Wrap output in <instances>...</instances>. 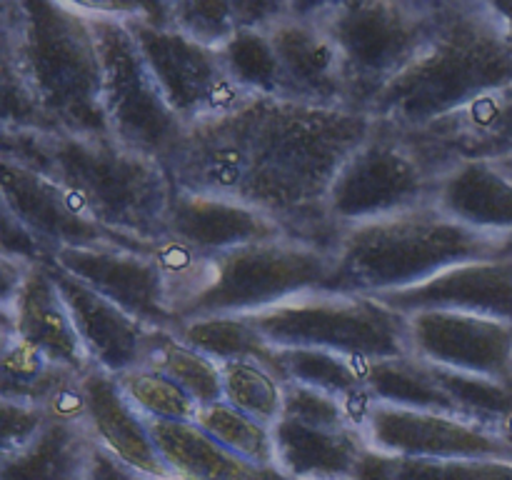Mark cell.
<instances>
[{"instance_id": "cell-1", "label": "cell", "mask_w": 512, "mask_h": 480, "mask_svg": "<svg viewBox=\"0 0 512 480\" xmlns=\"http://www.w3.org/2000/svg\"><path fill=\"white\" fill-rule=\"evenodd\" d=\"M373 125L358 110L248 95L190 123L163 165L178 190L253 205L290 238L333 253L343 233L328 215V193Z\"/></svg>"}, {"instance_id": "cell-2", "label": "cell", "mask_w": 512, "mask_h": 480, "mask_svg": "<svg viewBox=\"0 0 512 480\" xmlns=\"http://www.w3.org/2000/svg\"><path fill=\"white\" fill-rule=\"evenodd\" d=\"M512 85L503 15L485 0H438L423 48L370 105L380 125L418 133L490 90Z\"/></svg>"}, {"instance_id": "cell-3", "label": "cell", "mask_w": 512, "mask_h": 480, "mask_svg": "<svg viewBox=\"0 0 512 480\" xmlns=\"http://www.w3.org/2000/svg\"><path fill=\"white\" fill-rule=\"evenodd\" d=\"M0 38V80L28 95L45 130L110 135L98 40L80 3L5 0Z\"/></svg>"}, {"instance_id": "cell-4", "label": "cell", "mask_w": 512, "mask_h": 480, "mask_svg": "<svg viewBox=\"0 0 512 480\" xmlns=\"http://www.w3.org/2000/svg\"><path fill=\"white\" fill-rule=\"evenodd\" d=\"M0 155L58 180L105 228L148 245L165 240L173 180L160 160L113 135L3 128Z\"/></svg>"}, {"instance_id": "cell-5", "label": "cell", "mask_w": 512, "mask_h": 480, "mask_svg": "<svg viewBox=\"0 0 512 480\" xmlns=\"http://www.w3.org/2000/svg\"><path fill=\"white\" fill-rule=\"evenodd\" d=\"M175 325L218 315H250L308 290H328L333 253L298 238L200 253L173 238L155 245Z\"/></svg>"}, {"instance_id": "cell-6", "label": "cell", "mask_w": 512, "mask_h": 480, "mask_svg": "<svg viewBox=\"0 0 512 480\" xmlns=\"http://www.w3.org/2000/svg\"><path fill=\"white\" fill-rule=\"evenodd\" d=\"M512 255V238L488 235L435 205L343 230L328 290L383 295L415 288L455 265Z\"/></svg>"}, {"instance_id": "cell-7", "label": "cell", "mask_w": 512, "mask_h": 480, "mask_svg": "<svg viewBox=\"0 0 512 480\" xmlns=\"http://www.w3.org/2000/svg\"><path fill=\"white\" fill-rule=\"evenodd\" d=\"M245 318L275 348H318L355 360L410 355L408 315L375 295L308 290Z\"/></svg>"}, {"instance_id": "cell-8", "label": "cell", "mask_w": 512, "mask_h": 480, "mask_svg": "<svg viewBox=\"0 0 512 480\" xmlns=\"http://www.w3.org/2000/svg\"><path fill=\"white\" fill-rule=\"evenodd\" d=\"M98 40L103 100L110 135L125 148L163 163L188 125L175 115L145 63L143 50L120 18V3H80Z\"/></svg>"}, {"instance_id": "cell-9", "label": "cell", "mask_w": 512, "mask_h": 480, "mask_svg": "<svg viewBox=\"0 0 512 480\" xmlns=\"http://www.w3.org/2000/svg\"><path fill=\"white\" fill-rule=\"evenodd\" d=\"M438 0L323 3V20L343 50L350 105L368 113L380 90L418 55L433 28Z\"/></svg>"}, {"instance_id": "cell-10", "label": "cell", "mask_w": 512, "mask_h": 480, "mask_svg": "<svg viewBox=\"0 0 512 480\" xmlns=\"http://www.w3.org/2000/svg\"><path fill=\"white\" fill-rule=\"evenodd\" d=\"M440 175L400 130L375 123L328 193V215L343 230L435 205Z\"/></svg>"}, {"instance_id": "cell-11", "label": "cell", "mask_w": 512, "mask_h": 480, "mask_svg": "<svg viewBox=\"0 0 512 480\" xmlns=\"http://www.w3.org/2000/svg\"><path fill=\"white\" fill-rule=\"evenodd\" d=\"M120 18L143 50L168 105L185 125L233 110L248 95H255L233 83L220 50L195 43L173 25L138 18L135 3H120Z\"/></svg>"}, {"instance_id": "cell-12", "label": "cell", "mask_w": 512, "mask_h": 480, "mask_svg": "<svg viewBox=\"0 0 512 480\" xmlns=\"http://www.w3.org/2000/svg\"><path fill=\"white\" fill-rule=\"evenodd\" d=\"M0 188L3 208L13 213L53 253V258L65 248H128L153 255L155 245L105 228L65 185L38 170L3 158Z\"/></svg>"}, {"instance_id": "cell-13", "label": "cell", "mask_w": 512, "mask_h": 480, "mask_svg": "<svg viewBox=\"0 0 512 480\" xmlns=\"http://www.w3.org/2000/svg\"><path fill=\"white\" fill-rule=\"evenodd\" d=\"M365 443L385 455L433 460H510L512 448L475 420L455 413L375 403L365 420Z\"/></svg>"}, {"instance_id": "cell-14", "label": "cell", "mask_w": 512, "mask_h": 480, "mask_svg": "<svg viewBox=\"0 0 512 480\" xmlns=\"http://www.w3.org/2000/svg\"><path fill=\"white\" fill-rule=\"evenodd\" d=\"M268 35L288 78L290 98L353 110L343 50L325 25L323 3H290Z\"/></svg>"}, {"instance_id": "cell-15", "label": "cell", "mask_w": 512, "mask_h": 480, "mask_svg": "<svg viewBox=\"0 0 512 480\" xmlns=\"http://www.w3.org/2000/svg\"><path fill=\"white\" fill-rule=\"evenodd\" d=\"M410 355L438 368L512 380V325L458 310L408 315Z\"/></svg>"}, {"instance_id": "cell-16", "label": "cell", "mask_w": 512, "mask_h": 480, "mask_svg": "<svg viewBox=\"0 0 512 480\" xmlns=\"http://www.w3.org/2000/svg\"><path fill=\"white\" fill-rule=\"evenodd\" d=\"M153 330L178 333L153 255L128 248H65L50 260Z\"/></svg>"}, {"instance_id": "cell-17", "label": "cell", "mask_w": 512, "mask_h": 480, "mask_svg": "<svg viewBox=\"0 0 512 480\" xmlns=\"http://www.w3.org/2000/svg\"><path fill=\"white\" fill-rule=\"evenodd\" d=\"M435 175L463 163L512 160V85L490 90L438 123L403 133Z\"/></svg>"}, {"instance_id": "cell-18", "label": "cell", "mask_w": 512, "mask_h": 480, "mask_svg": "<svg viewBox=\"0 0 512 480\" xmlns=\"http://www.w3.org/2000/svg\"><path fill=\"white\" fill-rule=\"evenodd\" d=\"M3 328L65 368L85 373L93 365L48 263L30 265L18 290L3 300Z\"/></svg>"}, {"instance_id": "cell-19", "label": "cell", "mask_w": 512, "mask_h": 480, "mask_svg": "<svg viewBox=\"0 0 512 480\" xmlns=\"http://www.w3.org/2000/svg\"><path fill=\"white\" fill-rule=\"evenodd\" d=\"M375 298L405 315L418 310H458L512 325V255L455 265L428 283Z\"/></svg>"}, {"instance_id": "cell-20", "label": "cell", "mask_w": 512, "mask_h": 480, "mask_svg": "<svg viewBox=\"0 0 512 480\" xmlns=\"http://www.w3.org/2000/svg\"><path fill=\"white\" fill-rule=\"evenodd\" d=\"M165 238H173L200 253L290 238L283 225L263 210L235 198L190 193L175 188L165 223Z\"/></svg>"}, {"instance_id": "cell-21", "label": "cell", "mask_w": 512, "mask_h": 480, "mask_svg": "<svg viewBox=\"0 0 512 480\" xmlns=\"http://www.w3.org/2000/svg\"><path fill=\"white\" fill-rule=\"evenodd\" d=\"M48 265L58 280L60 293L73 315L75 330H78L93 365L115 378L140 368L145 363L155 330L125 313L113 300L103 298L93 288L75 280L73 275L63 273L53 263Z\"/></svg>"}, {"instance_id": "cell-22", "label": "cell", "mask_w": 512, "mask_h": 480, "mask_svg": "<svg viewBox=\"0 0 512 480\" xmlns=\"http://www.w3.org/2000/svg\"><path fill=\"white\" fill-rule=\"evenodd\" d=\"M85 393V428L90 438L123 463L155 480H170L150 435L148 418L125 398L118 378L90 365L80 378Z\"/></svg>"}, {"instance_id": "cell-23", "label": "cell", "mask_w": 512, "mask_h": 480, "mask_svg": "<svg viewBox=\"0 0 512 480\" xmlns=\"http://www.w3.org/2000/svg\"><path fill=\"white\" fill-rule=\"evenodd\" d=\"M273 440L275 468L288 480H355L370 450L360 430H325L290 418L273 425Z\"/></svg>"}, {"instance_id": "cell-24", "label": "cell", "mask_w": 512, "mask_h": 480, "mask_svg": "<svg viewBox=\"0 0 512 480\" xmlns=\"http://www.w3.org/2000/svg\"><path fill=\"white\" fill-rule=\"evenodd\" d=\"M435 208L488 235L512 238V173L498 163H463L440 175Z\"/></svg>"}, {"instance_id": "cell-25", "label": "cell", "mask_w": 512, "mask_h": 480, "mask_svg": "<svg viewBox=\"0 0 512 480\" xmlns=\"http://www.w3.org/2000/svg\"><path fill=\"white\" fill-rule=\"evenodd\" d=\"M148 425L173 480H288L278 468L235 455L195 423L148 420Z\"/></svg>"}, {"instance_id": "cell-26", "label": "cell", "mask_w": 512, "mask_h": 480, "mask_svg": "<svg viewBox=\"0 0 512 480\" xmlns=\"http://www.w3.org/2000/svg\"><path fill=\"white\" fill-rule=\"evenodd\" d=\"M93 448L83 423L53 418L33 443L0 460V480H85Z\"/></svg>"}, {"instance_id": "cell-27", "label": "cell", "mask_w": 512, "mask_h": 480, "mask_svg": "<svg viewBox=\"0 0 512 480\" xmlns=\"http://www.w3.org/2000/svg\"><path fill=\"white\" fill-rule=\"evenodd\" d=\"M363 383L378 403L398 408L435 410V413H460L428 363L415 355L385 360H363ZM465 418V415H463Z\"/></svg>"}, {"instance_id": "cell-28", "label": "cell", "mask_w": 512, "mask_h": 480, "mask_svg": "<svg viewBox=\"0 0 512 480\" xmlns=\"http://www.w3.org/2000/svg\"><path fill=\"white\" fill-rule=\"evenodd\" d=\"M180 338L213 358L215 363H228V360H260L270 365L275 373L285 378L283 358L280 348L265 340L260 330L250 323L245 315H218V318H200L180 325ZM288 380V378H285Z\"/></svg>"}, {"instance_id": "cell-29", "label": "cell", "mask_w": 512, "mask_h": 480, "mask_svg": "<svg viewBox=\"0 0 512 480\" xmlns=\"http://www.w3.org/2000/svg\"><path fill=\"white\" fill-rule=\"evenodd\" d=\"M0 395L10 400H23L33 405H48L55 390L78 370L53 363L35 345L20 338L10 328H3V353H0Z\"/></svg>"}, {"instance_id": "cell-30", "label": "cell", "mask_w": 512, "mask_h": 480, "mask_svg": "<svg viewBox=\"0 0 512 480\" xmlns=\"http://www.w3.org/2000/svg\"><path fill=\"white\" fill-rule=\"evenodd\" d=\"M143 365H148V368L158 370V373L175 380L185 393L193 395V400L200 408L223 400V375H220V363H215L213 358H208V355L200 353L198 348L185 343L178 333L155 330Z\"/></svg>"}, {"instance_id": "cell-31", "label": "cell", "mask_w": 512, "mask_h": 480, "mask_svg": "<svg viewBox=\"0 0 512 480\" xmlns=\"http://www.w3.org/2000/svg\"><path fill=\"white\" fill-rule=\"evenodd\" d=\"M355 480H512L510 460H433L368 450Z\"/></svg>"}, {"instance_id": "cell-32", "label": "cell", "mask_w": 512, "mask_h": 480, "mask_svg": "<svg viewBox=\"0 0 512 480\" xmlns=\"http://www.w3.org/2000/svg\"><path fill=\"white\" fill-rule=\"evenodd\" d=\"M225 70L235 85L255 95L270 98H290L288 78L280 65L273 40L263 30L240 28L228 43L220 48Z\"/></svg>"}, {"instance_id": "cell-33", "label": "cell", "mask_w": 512, "mask_h": 480, "mask_svg": "<svg viewBox=\"0 0 512 480\" xmlns=\"http://www.w3.org/2000/svg\"><path fill=\"white\" fill-rule=\"evenodd\" d=\"M223 403L275 425L283 418V398L288 380L260 360H228L220 363Z\"/></svg>"}, {"instance_id": "cell-34", "label": "cell", "mask_w": 512, "mask_h": 480, "mask_svg": "<svg viewBox=\"0 0 512 480\" xmlns=\"http://www.w3.org/2000/svg\"><path fill=\"white\" fill-rule=\"evenodd\" d=\"M195 425L203 428L210 438L218 440L240 458L263 468H275L273 425L243 413L228 403H210L198 410Z\"/></svg>"}, {"instance_id": "cell-35", "label": "cell", "mask_w": 512, "mask_h": 480, "mask_svg": "<svg viewBox=\"0 0 512 480\" xmlns=\"http://www.w3.org/2000/svg\"><path fill=\"white\" fill-rule=\"evenodd\" d=\"M288 383H303L348 400L365 388L363 360L318 348H280Z\"/></svg>"}, {"instance_id": "cell-36", "label": "cell", "mask_w": 512, "mask_h": 480, "mask_svg": "<svg viewBox=\"0 0 512 480\" xmlns=\"http://www.w3.org/2000/svg\"><path fill=\"white\" fill-rule=\"evenodd\" d=\"M118 385L125 398L148 420H173V423H195L200 405L193 395L185 393L175 380L158 370L140 365L118 375Z\"/></svg>"}, {"instance_id": "cell-37", "label": "cell", "mask_w": 512, "mask_h": 480, "mask_svg": "<svg viewBox=\"0 0 512 480\" xmlns=\"http://www.w3.org/2000/svg\"><path fill=\"white\" fill-rule=\"evenodd\" d=\"M170 25L205 48L220 50L238 33L235 3L228 0H180L168 3Z\"/></svg>"}, {"instance_id": "cell-38", "label": "cell", "mask_w": 512, "mask_h": 480, "mask_svg": "<svg viewBox=\"0 0 512 480\" xmlns=\"http://www.w3.org/2000/svg\"><path fill=\"white\" fill-rule=\"evenodd\" d=\"M283 418L298 420V423L315 425V428L325 430L353 428L343 398L325 393V390L310 388V385L303 383L285 385Z\"/></svg>"}, {"instance_id": "cell-39", "label": "cell", "mask_w": 512, "mask_h": 480, "mask_svg": "<svg viewBox=\"0 0 512 480\" xmlns=\"http://www.w3.org/2000/svg\"><path fill=\"white\" fill-rule=\"evenodd\" d=\"M53 415L43 405L23 403V400L3 398V433H0V458L23 450L33 443Z\"/></svg>"}, {"instance_id": "cell-40", "label": "cell", "mask_w": 512, "mask_h": 480, "mask_svg": "<svg viewBox=\"0 0 512 480\" xmlns=\"http://www.w3.org/2000/svg\"><path fill=\"white\" fill-rule=\"evenodd\" d=\"M3 255L5 258L20 260V263H50L53 253L15 218L13 213L3 208Z\"/></svg>"}, {"instance_id": "cell-41", "label": "cell", "mask_w": 512, "mask_h": 480, "mask_svg": "<svg viewBox=\"0 0 512 480\" xmlns=\"http://www.w3.org/2000/svg\"><path fill=\"white\" fill-rule=\"evenodd\" d=\"M288 10L290 3H278V0H238L235 3L238 28L263 30V33H268Z\"/></svg>"}, {"instance_id": "cell-42", "label": "cell", "mask_w": 512, "mask_h": 480, "mask_svg": "<svg viewBox=\"0 0 512 480\" xmlns=\"http://www.w3.org/2000/svg\"><path fill=\"white\" fill-rule=\"evenodd\" d=\"M85 480H155L150 475L140 473L133 465L123 463L115 455H110L108 450L100 448L95 443L93 453H90L88 460V473H85Z\"/></svg>"}, {"instance_id": "cell-43", "label": "cell", "mask_w": 512, "mask_h": 480, "mask_svg": "<svg viewBox=\"0 0 512 480\" xmlns=\"http://www.w3.org/2000/svg\"><path fill=\"white\" fill-rule=\"evenodd\" d=\"M498 13L503 15L505 28H508V40H510V50H512V0H503V3H495Z\"/></svg>"}, {"instance_id": "cell-44", "label": "cell", "mask_w": 512, "mask_h": 480, "mask_svg": "<svg viewBox=\"0 0 512 480\" xmlns=\"http://www.w3.org/2000/svg\"><path fill=\"white\" fill-rule=\"evenodd\" d=\"M503 168L508 170V173H512V160H508V163H503Z\"/></svg>"}, {"instance_id": "cell-45", "label": "cell", "mask_w": 512, "mask_h": 480, "mask_svg": "<svg viewBox=\"0 0 512 480\" xmlns=\"http://www.w3.org/2000/svg\"><path fill=\"white\" fill-rule=\"evenodd\" d=\"M170 480H173V478H170Z\"/></svg>"}]
</instances>
